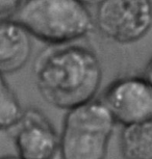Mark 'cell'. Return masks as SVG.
<instances>
[{
	"label": "cell",
	"instance_id": "52a82bcc",
	"mask_svg": "<svg viewBox=\"0 0 152 159\" xmlns=\"http://www.w3.org/2000/svg\"><path fill=\"white\" fill-rule=\"evenodd\" d=\"M0 71L13 74L27 64L31 54V34L16 20H0Z\"/></svg>",
	"mask_w": 152,
	"mask_h": 159
},
{
	"label": "cell",
	"instance_id": "8992f818",
	"mask_svg": "<svg viewBox=\"0 0 152 159\" xmlns=\"http://www.w3.org/2000/svg\"><path fill=\"white\" fill-rule=\"evenodd\" d=\"M11 130L17 156L21 159H53L59 151V134L38 108H26Z\"/></svg>",
	"mask_w": 152,
	"mask_h": 159
},
{
	"label": "cell",
	"instance_id": "7c38bea8",
	"mask_svg": "<svg viewBox=\"0 0 152 159\" xmlns=\"http://www.w3.org/2000/svg\"><path fill=\"white\" fill-rule=\"evenodd\" d=\"M81 2L82 4H85V7H98L101 2H103L104 0H78Z\"/></svg>",
	"mask_w": 152,
	"mask_h": 159
},
{
	"label": "cell",
	"instance_id": "30bf717a",
	"mask_svg": "<svg viewBox=\"0 0 152 159\" xmlns=\"http://www.w3.org/2000/svg\"><path fill=\"white\" fill-rule=\"evenodd\" d=\"M25 0H0V20L13 19Z\"/></svg>",
	"mask_w": 152,
	"mask_h": 159
},
{
	"label": "cell",
	"instance_id": "8fae6325",
	"mask_svg": "<svg viewBox=\"0 0 152 159\" xmlns=\"http://www.w3.org/2000/svg\"><path fill=\"white\" fill-rule=\"evenodd\" d=\"M144 78L148 81V83L150 84V86L152 88V57L149 61V62L146 66L145 69V73H144Z\"/></svg>",
	"mask_w": 152,
	"mask_h": 159
},
{
	"label": "cell",
	"instance_id": "4fadbf2b",
	"mask_svg": "<svg viewBox=\"0 0 152 159\" xmlns=\"http://www.w3.org/2000/svg\"><path fill=\"white\" fill-rule=\"evenodd\" d=\"M1 159H21L18 157L17 155H4V156H2Z\"/></svg>",
	"mask_w": 152,
	"mask_h": 159
},
{
	"label": "cell",
	"instance_id": "7a4b0ae2",
	"mask_svg": "<svg viewBox=\"0 0 152 159\" xmlns=\"http://www.w3.org/2000/svg\"><path fill=\"white\" fill-rule=\"evenodd\" d=\"M13 19L50 46L72 44L95 27L88 7L78 0H25Z\"/></svg>",
	"mask_w": 152,
	"mask_h": 159
},
{
	"label": "cell",
	"instance_id": "ba28073f",
	"mask_svg": "<svg viewBox=\"0 0 152 159\" xmlns=\"http://www.w3.org/2000/svg\"><path fill=\"white\" fill-rule=\"evenodd\" d=\"M119 147L123 159H152V120L124 126Z\"/></svg>",
	"mask_w": 152,
	"mask_h": 159
},
{
	"label": "cell",
	"instance_id": "277c9868",
	"mask_svg": "<svg viewBox=\"0 0 152 159\" xmlns=\"http://www.w3.org/2000/svg\"><path fill=\"white\" fill-rule=\"evenodd\" d=\"M95 27L115 43L142 40L152 27L151 0H104L96 8Z\"/></svg>",
	"mask_w": 152,
	"mask_h": 159
},
{
	"label": "cell",
	"instance_id": "3957f363",
	"mask_svg": "<svg viewBox=\"0 0 152 159\" xmlns=\"http://www.w3.org/2000/svg\"><path fill=\"white\" fill-rule=\"evenodd\" d=\"M115 125L102 100L68 110L59 133V158L105 159Z\"/></svg>",
	"mask_w": 152,
	"mask_h": 159
},
{
	"label": "cell",
	"instance_id": "5b68a950",
	"mask_svg": "<svg viewBox=\"0 0 152 159\" xmlns=\"http://www.w3.org/2000/svg\"><path fill=\"white\" fill-rule=\"evenodd\" d=\"M102 102L116 124L124 127L152 120V88L144 76H126L106 88Z\"/></svg>",
	"mask_w": 152,
	"mask_h": 159
},
{
	"label": "cell",
	"instance_id": "9c48e42d",
	"mask_svg": "<svg viewBox=\"0 0 152 159\" xmlns=\"http://www.w3.org/2000/svg\"><path fill=\"white\" fill-rule=\"evenodd\" d=\"M24 110L21 106L19 99L5 80L1 76L0 83V126L2 130H11L22 118Z\"/></svg>",
	"mask_w": 152,
	"mask_h": 159
},
{
	"label": "cell",
	"instance_id": "6da1fadb",
	"mask_svg": "<svg viewBox=\"0 0 152 159\" xmlns=\"http://www.w3.org/2000/svg\"><path fill=\"white\" fill-rule=\"evenodd\" d=\"M32 71L42 98L67 111L95 100L102 81L99 58L82 45L47 48L35 58Z\"/></svg>",
	"mask_w": 152,
	"mask_h": 159
}]
</instances>
